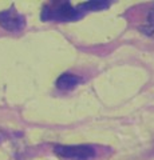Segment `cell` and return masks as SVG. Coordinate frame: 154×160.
Listing matches in <instances>:
<instances>
[{"mask_svg":"<svg viewBox=\"0 0 154 160\" xmlns=\"http://www.w3.org/2000/svg\"><path fill=\"white\" fill-rule=\"evenodd\" d=\"M111 4H113V2H106V0H93V2H86V3L79 4L78 7L86 15L90 11H102V9H106L110 7Z\"/></svg>","mask_w":154,"mask_h":160,"instance_id":"cell-5","label":"cell"},{"mask_svg":"<svg viewBox=\"0 0 154 160\" xmlns=\"http://www.w3.org/2000/svg\"><path fill=\"white\" fill-rule=\"evenodd\" d=\"M54 152L58 156L70 160H91L97 155L95 148L90 144H75V146L56 144L54 147Z\"/></svg>","mask_w":154,"mask_h":160,"instance_id":"cell-2","label":"cell"},{"mask_svg":"<svg viewBox=\"0 0 154 160\" xmlns=\"http://www.w3.org/2000/svg\"><path fill=\"white\" fill-rule=\"evenodd\" d=\"M0 26L9 32H19L26 27V18L11 6L8 9L0 12Z\"/></svg>","mask_w":154,"mask_h":160,"instance_id":"cell-3","label":"cell"},{"mask_svg":"<svg viewBox=\"0 0 154 160\" xmlns=\"http://www.w3.org/2000/svg\"><path fill=\"white\" fill-rule=\"evenodd\" d=\"M6 136H7V135H6V132H4V131H3V129H2V128H0V143H2V142H3V140H4V139H6Z\"/></svg>","mask_w":154,"mask_h":160,"instance_id":"cell-8","label":"cell"},{"mask_svg":"<svg viewBox=\"0 0 154 160\" xmlns=\"http://www.w3.org/2000/svg\"><path fill=\"white\" fill-rule=\"evenodd\" d=\"M82 83V78L77 76L74 73H62L61 76L56 79V87L61 89V91H71L77 86Z\"/></svg>","mask_w":154,"mask_h":160,"instance_id":"cell-4","label":"cell"},{"mask_svg":"<svg viewBox=\"0 0 154 160\" xmlns=\"http://www.w3.org/2000/svg\"><path fill=\"white\" fill-rule=\"evenodd\" d=\"M147 23L154 24V6L149 9V12H147Z\"/></svg>","mask_w":154,"mask_h":160,"instance_id":"cell-7","label":"cell"},{"mask_svg":"<svg viewBox=\"0 0 154 160\" xmlns=\"http://www.w3.org/2000/svg\"><path fill=\"white\" fill-rule=\"evenodd\" d=\"M140 31L146 35V36L154 39V24H143V26H140Z\"/></svg>","mask_w":154,"mask_h":160,"instance_id":"cell-6","label":"cell"},{"mask_svg":"<svg viewBox=\"0 0 154 160\" xmlns=\"http://www.w3.org/2000/svg\"><path fill=\"white\" fill-rule=\"evenodd\" d=\"M84 16L78 6L74 7L70 2L55 0L42 8L40 18L43 22H74Z\"/></svg>","mask_w":154,"mask_h":160,"instance_id":"cell-1","label":"cell"}]
</instances>
